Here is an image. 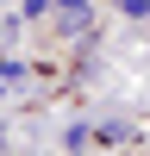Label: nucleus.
Returning a JSON list of instances; mask_svg holds the SVG:
<instances>
[{
  "label": "nucleus",
  "instance_id": "f257e3e1",
  "mask_svg": "<svg viewBox=\"0 0 150 156\" xmlns=\"http://www.w3.org/2000/svg\"><path fill=\"white\" fill-rule=\"evenodd\" d=\"M56 6H62V25H69V31L88 25V0H56Z\"/></svg>",
  "mask_w": 150,
  "mask_h": 156
},
{
  "label": "nucleus",
  "instance_id": "f03ea898",
  "mask_svg": "<svg viewBox=\"0 0 150 156\" xmlns=\"http://www.w3.org/2000/svg\"><path fill=\"white\" fill-rule=\"evenodd\" d=\"M19 75H25L19 62H0V87H19Z\"/></svg>",
  "mask_w": 150,
  "mask_h": 156
},
{
  "label": "nucleus",
  "instance_id": "7ed1b4c3",
  "mask_svg": "<svg viewBox=\"0 0 150 156\" xmlns=\"http://www.w3.org/2000/svg\"><path fill=\"white\" fill-rule=\"evenodd\" d=\"M119 6L131 12V19H144V12H150V0H119Z\"/></svg>",
  "mask_w": 150,
  "mask_h": 156
}]
</instances>
